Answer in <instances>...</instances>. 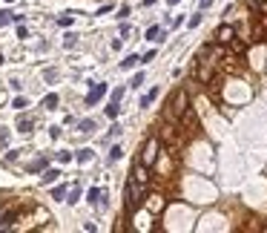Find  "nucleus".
<instances>
[{"label": "nucleus", "mask_w": 267, "mask_h": 233, "mask_svg": "<svg viewBox=\"0 0 267 233\" xmlns=\"http://www.w3.org/2000/svg\"><path fill=\"white\" fill-rule=\"evenodd\" d=\"M230 46H233V52H238V55H241V52H244V43H241V40H236V37H233V40H230Z\"/></svg>", "instance_id": "16"}, {"label": "nucleus", "mask_w": 267, "mask_h": 233, "mask_svg": "<svg viewBox=\"0 0 267 233\" xmlns=\"http://www.w3.org/2000/svg\"><path fill=\"white\" fill-rule=\"evenodd\" d=\"M167 3H170V6H178V3H181V0H167Z\"/></svg>", "instance_id": "27"}, {"label": "nucleus", "mask_w": 267, "mask_h": 233, "mask_svg": "<svg viewBox=\"0 0 267 233\" xmlns=\"http://www.w3.org/2000/svg\"><path fill=\"white\" fill-rule=\"evenodd\" d=\"M98 196H101V193H98V190H95V187H92V190H89V193H87L89 204H95V201H98Z\"/></svg>", "instance_id": "18"}, {"label": "nucleus", "mask_w": 267, "mask_h": 233, "mask_svg": "<svg viewBox=\"0 0 267 233\" xmlns=\"http://www.w3.org/2000/svg\"><path fill=\"white\" fill-rule=\"evenodd\" d=\"M126 15H129V6H121V9H118V18H121V20H124Z\"/></svg>", "instance_id": "24"}, {"label": "nucleus", "mask_w": 267, "mask_h": 233, "mask_svg": "<svg viewBox=\"0 0 267 233\" xmlns=\"http://www.w3.org/2000/svg\"><path fill=\"white\" fill-rule=\"evenodd\" d=\"M135 64H141V58H138V55H129L126 61H121V69H132Z\"/></svg>", "instance_id": "8"}, {"label": "nucleus", "mask_w": 267, "mask_h": 233, "mask_svg": "<svg viewBox=\"0 0 267 233\" xmlns=\"http://www.w3.org/2000/svg\"><path fill=\"white\" fill-rule=\"evenodd\" d=\"M15 109H26V98H18V101H15Z\"/></svg>", "instance_id": "25"}, {"label": "nucleus", "mask_w": 267, "mask_h": 233, "mask_svg": "<svg viewBox=\"0 0 267 233\" xmlns=\"http://www.w3.org/2000/svg\"><path fill=\"white\" fill-rule=\"evenodd\" d=\"M233 37H236V29H233L230 23H221V26H218V32H215V40H218V43H230Z\"/></svg>", "instance_id": "4"}, {"label": "nucleus", "mask_w": 267, "mask_h": 233, "mask_svg": "<svg viewBox=\"0 0 267 233\" xmlns=\"http://www.w3.org/2000/svg\"><path fill=\"white\" fill-rule=\"evenodd\" d=\"M104 95H107V84H98V87H95V90H92V92L87 95V104L92 107V104H98V101L104 98Z\"/></svg>", "instance_id": "5"}, {"label": "nucleus", "mask_w": 267, "mask_h": 233, "mask_svg": "<svg viewBox=\"0 0 267 233\" xmlns=\"http://www.w3.org/2000/svg\"><path fill=\"white\" fill-rule=\"evenodd\" d=\"M141 84H144V72H138V75H135V78L129 81V87H132V90H138Z\"/></svg>", "instance_id": "13"}, {"label": "nucleus", "mask_w": 267, "mask_h": 233, "mask_svg": "<svg viewBox=\"0 0 267 233\" xmlns=\"http://www.w3.org/2000/svg\"><path fill=\"white\" fill-rule=\"evenodd\" d=\"M158 98V90H149L147 95H144V98H141V107H149V104H152V101Z\"/></svg>", "instance_id": "9"}, {"label": "nucleus", "mask_w": 267, "mask_h": 233, "mask_svg": "<svg viewBox=\"0 0 267 233\" xmlns=\"http://www.w3.org/2000/svg\"><path fill=\"white\" fill-rule=\"evenodd\" d=\"M158 35H164V32H161L158 26H149V32H147V40H161Z\"/></svg>", "instance_id": "11"}, {"label": "nucleus", "mask_w": 267, "mask_h": 233, "mask_svg": "<svg viewBox=\"0 0 267 233\" xmlns=\"http://www.w3.org/2000/svg\"><path fill=\"white\" fill-rule=\"evenodd\" d=\"M247 6L256 9V12H262V15H267V3L265 0H247Z\"/></svg>", "instance_id": "6"}, {"label": "nucleus", "mask_w": 267, "mask_h": 233, "mask_svg": "<svg viewBox=\"0 0 267 233\" xmlns=\"http://www.w3.org/2000/svg\"><path fill=\"white\" fill-rule=\"evenodd\" d=\"M152 58H155V49H149L147 55H144V58H141V64H149V61H152Z\"/></svg>", "instance_id": "22"}, {"label": "nucleus", "mask_w": 267, "mask_h": 233, "mask_svg": "<svg viewBox=\"0 0 267 233\" xmlns=\"http://www.w3.org/2000/svg\"><path fill=\"white\" fill-rule=\"evenodd\" d=\"M152 3H155V0H144V6H152Z\"/></svg>", "instance_id": "28"}, {"label": "nucleus", "mask_w": 267, "mask_h": 233, "mask_svg": "<svg viewBox=\"0 0 267 233\" xmlns=\"http://www.w3.org/2000/svg\"><path fill=\"white\" fill-rule=\"evenodd\" d=\"M198 6H201V9H210V6H213V0H201Z\"/></svg>", "instance_id": "26"}, {"label": "nucleus", "mask_w": 267, "mask_h": 233, "mask_svg": "<svg viewBox=\"0 0 267 233\" xmlns=\"http://www.w3.org/2000/svg\"><path fill=\"white\" fill-rule=\"evenodd\" d=\"M198 23H201V12H198V15H193V18H190V29H196V26H198Z\"/></svg>", "instance_id": "19"}, {"label": "nucleus", "mask_w": 267, "mask_h": 233, "mask_svg": "<svg viewBox=\"0 0 267 233\" xmlns=\"http://www.w3.org/2000/svg\"><path fill=\"white\" fill-rule=\"evenodd\" d=\"M58 176H60L58 170H46V173H43V181H46V184H52V181H55Z\"/></svg>", "instance_id": "10"}, {"label": "nucleus", "mask_w": 267, "mask_h": 233, "mask_svg": "<svg viewBox=\"0 0 267 233\" xmlns=\"http://www.w3.org/2000/svg\"><path fill=\"white\" fill-rule=\"evenodd\" d=\"M210 75H213V72H210V67H207V64H201V67H198V81H201V84H207Z\"/></svg>", "instance_id": "7"}, {"label": "nucleus", "mask_w": 267, "mask_h": 233, "mask_svg": "<svg viewBox=\"0 0 267 233\" xmlns=\"http://www.w3.org/2000/svg\"><path fill=\"white\" fill-rule=\"evenodd\" d=\"M155 159H158V138H155V135H149L147 144H144V153H141V164L152 167V164H155Z\"/></svg>", "instance_id": "3"}, {"label": "nucleus", "mask_w": 267, "mask_h": 233, "mask_svg": "<svg viewBox=\"0 0 267 233\" xmlns=\"http://www.w3.org/2000/svg\"><path fill=\"white\" fill-rule=\"evenodd\" d=\"M144 196H147V184H141L138 179H129L126 181V210L135 213L144 204Z\"/></svg>", "instance_id": "1"}, {"label": "nucleus", "mask_w": 267, "mask_h": 233, "mask_svg": "<svg viewBox=\"0 0 267 233\" xmlns=\"http://www.w3.org/2000/svg\"><path fill=\"white\" fill-rule=\"evenodd\" d=\"M187 109H190V98H187V92H184V90H176V92H173V98H170V115L181 118Z\"/></svg>", "instance_id": "2"}, {"label": "nucleus", "mask_w": 267, "mask_h": 233, "mask_svg": "<svg viewBox=\"0 0 267 233\" xmlns=\"http://www.w3.org/2000/svg\"><path fill=\"white\" fill-rule=\"evenodd\" d=\"M92 159V150H81V156H78V161H89Z\"/></svg>", "instance_id": "20"}, {"label": "nucleus", "mask_w": 267, "mask_h": 233, "mask_svg": "<svg viewBox=\"0 0 267 233\" xmlns=\"http://www.w3.org/2000/svg\"><path fill=\"white\" fill-rule=\"evenodd\" d=\"M118 159H121V147L115 144V147L109 150V161H118Z\"/></svg>", "instance_id": "17"}, {"label": "nucleus", "mask_w": 267, "mask_h": 233, "mask_svg": "<svg viewBox=\"0 0 267 233\" xmlns=\"http://www.w3.org/2000/svg\"><path fill=\"white\" fill-rule=\"evenodd\" d=\"M29 170H35V173H37V170H43V159H37V161H32V167Z\"/></svg>", "instance_id": "23"}, {"label": "nucleus", "mask_w": 267, "mask_h": 233, "mask_svg": "<svg viewBox=\"0 0 267 233\" xmlns=\"http://www.w3.org/2000/svg\"><path fill=\"white\" fill-rule=\"evenodd\" d=\"M9 15H12V12H0V26H6V23H9V20H12V18H9Z\"/></svg>", "instance_id": "21"}, {"label": "nucleus", "mask_w": 267, "mask_h": 233, "mask_svg": "<svg viewBox=\"0 0 267 233\" xmlns=\"http://www.w3.org/2000/svg\"><path fill=\"white\" fill-rule=\"evenodd\" d=\"M9 3H12V0H9Z\"/></svg>", "instance_id": "29"}, {"label": "nucleus", "mask_w": 267, "mask_h": 233, "mask_svg": "<svg viewBox=\"0 0 267 233\" xmlns=\"http://www.w3.org/2000/svg\"><path fill=\"white\" fill-rule=\"evenodd\" d=\"M107 115H109V118H118V101H112V104L107 107Z\"/></svg>", "instance_id": "14"}, {"label": "nucleus", "mask_w": 267, "mask_h": 233, "mask_svg": "<svg viewBox=\"0 0 267 233\" xmlns=\"http://www.w3.org/2000/svg\"><path fill=\"white\" fill-rule=\"evenodd\" d=\"M18 127H20V133H29V130H32V118H20V124H18Z\"/></svg>", "instance_id": "15"}, {"label": "nucleus", "mask_w": 267, "mask_h": 233, "mask_svg": "<svg viewBox=\"0 0 267 233\" xmlns=\"http://www.w3.org/2000/svg\"><path fill=\"white\" fill-rule=\"evenodd\" d=\"M55 104H58V95H46V98H43V107H46V109H55Z\"/></svg>", "instance_id": "12"}]
</instances>
